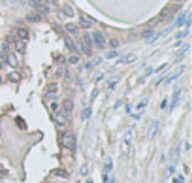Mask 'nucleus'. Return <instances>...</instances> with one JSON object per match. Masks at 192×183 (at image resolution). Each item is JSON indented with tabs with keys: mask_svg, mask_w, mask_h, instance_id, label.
I'll list each match as a JSON object with an SVG mask.
<instances>
[{
	"mask_svg": "<svg viewBox=\"0 0 192 183\" xmlns=\"http://www.w3.org/2000/svg\"><path fill=\"white\" fill-rule=\"evenodd\" d=\"M90 40H92V45H96V47H100V49H104L106 47V36H104V32L102 30H94L92 34H90Z\"/></svg>",
	"mask_w": 192,
	"mask_h": 183,
	"instance_id": "nucleus-1",
	"label": "nucleus"
},
{
	"mask_svg": "<svg viewBox=\"0 0 192 183\" xmlns=\"http://www.w3.org/2000/svg\"><path fill=\"white\" fill-rule=\"evenodd\" d=\"M132 132L128 130L126 134H124V138H123V142H121V151H123V155L124 157H130V153H132Z\"/></svg>",
	"mask_w": 192,
	"mask_h": 183,
	"instance_id": "nucleus-2",
	"label": "nucleus"
},
{
	"mask_svg": "<svg viewBox=\"0 0 192 183\" xmlns=\"http://www.w3.org/2000/svg\"><path fill=\"white\" fill-rule=\"evenodd\" d=\"M60 142H62L64 147H68V149H72V151L76 149V136H74V134H68V132L62 134V140H60Z\"/></svg>",
	"mask_w": 192,
	"mask_h": 183,
	"instance_id": "nucleus-3",
	"label": "nucleus"
},
{
	"mask_svg": "<svg viewBox=\"0 0 192 183\" xmlns=\"http://www.w3.org/2000/svg\"><path fill=\"white\" fill-rule=\"evenodd\" d=\"M30 4H32L40 13H47V10H49V8H47V2H45V0H30Z\"/></svg>",
	"mask_w": 192,
	"mask_h": 183,
	"instance_id": "nucleus-4",
	"label": "nucleus"
},
{
	"mask_svg": "<svg viewBox=\"0 0 192 183\" xmlns=\"http://www.w3.org/2000/svg\"><path fill=\"white\" fill-rule=\"evenodd\" d=\"M145 108H147V100H141V102L136 106V111L132 113V117H134V119H139V117H141V113L145 111Z\"/></svg>",
	"mask_w": 192,
	"mask_h": 183,
	"instance_id": "nucleus-5",
	"label": "nucleus"
},
{
	"mask_svg": "<svg viewBox=\"0 0 192 183\" xmlns=\"http://www.w3.org/2000/svg\"><path fill=\"white\" fill-rule=\"evenodd\" d=\"M92 49V40H90V34H83V51L89 55Z\"/></svg>",
	"mask_w": 192,
	"mask_h": 183,
	"instance_id": "nucleus-6",
	"label": "nucleus"
},
{
	"mask_svg": "<svg viewBox=\"0 0 192 183\" xmlns=\"http://www.w3.org/2000/svg\"><path fill=\"white\" fill-rule=\"evenodd\" d=\"M183 25H188V13L186 11L179 13L177 19H175V27H183Z\"/></svg>",
	"mask_w": 192,
	"mask_h": 183,
	"instance_id": "nucleus-7",
	"label": "nucleus"
},
{
	"mask_svg": "<svg viewBox=\"0 0 192 183\" xmlns=\"http://www.w3.org/2000/svg\"><path fill=\"white\" fill-rule=\"evenodd\" d=\"M156 130H158V121H151V125H149V128H147V138H149V140L155 138Z\"/></svg>",
	"mask_w": 192,
	"mask_h": 183,
	"instance_id": "nucleus-8",
	"label": "nucleus"
},
{
	"mask_svg": "<svg viewBox=\"0 0 192 183\" xmlns=\"http://www.w3.org/2000/svg\"><path fill=\"white\" fill-rule=\"evenodd\" d=\"M134 60H136V55L134 53H126L124 57H121L117 60V64H128V62H134Z\"/></svg>",
	"mask_w": 192,
	"mask_h": 183,
	"instance_id": "nucleus-9",
	"label": "nucleus"
},
{
	"mask_svg": "<svg viewBox=\"0 0 192 183\" xmlns=\"http://www.w3.org/2000/svg\"><path fill=\"white\" fill-rule=\"evenodd\" d=\"M81 27H83V29H90V27H94V19L89 17V15H83V17H81Z\"/></svg>",
	"mask_w": 192,
	"mask_h": 183,
	"instance_id": "nucleus-10",
	"label": "nucleus"
},
{
	"mask_svg": "<svg viewBox=\"0 0 192 183\" xmlns=\"http://www.w3.org/2000/svg\"><path fill=\"white\" fill-rule=\"evenodd\" d=\"M181 72H183V66L179 68V70H177V72H173V74H170V76H168L166 79H162V83L166 85V83H172V81H175V79H177V78L181 76Z\"/></svg>",
	"mask_w": 192,
	"mask_h": 183,
	"instance_id": "nucleus-11",
	"label": "nucleus"
},
{
	"mask_svg": "<svg viewBox=\"0 0 192 183\" xmlns=\"http://www.w3.org/2000/svg\"><path fill=\"white\" fill-rule=\"evenodd\" d=\"M62 13H64L66 17H74V15H76V10H74V6H72V4H64V6H62Z\"/></svg>",
	"mask_w": 192,
	"mask_h": 183,
	"instance_id": "nucleus-12",
	"label": "nucleus"
},
{
	"mask_svg": "<svg viewBox=\"0 0 192 183\" xmlns=\"http://www.w3.org/2000/svg\"><path fill=\"white\" fill-rule=\"evenodd\" d=\"M15 32H17V38H19V40H27V38H28V30H27L25 27H19Z\"/></svg>",
	"mask_w": 192,
	"mask_h": 183,
	"instance_id": "nucleus-13",
	"label": "nucleus"
},
{
	"mask_svg": "<svg viewBox=\"0 0 192 183\" xmlns=\"http://www.w3.org/2000/svg\"><path fill=\"white\" fill-rule=\"evenodd\" d=\"M25 45H27V43H25V40H19V38H17V40H15V51H17V53H23V51L27 49Z\"/></svg>",
	"mask_w": 192,
	"mask_h": 183,
	"instance_id": "nucleus-14",
	"label": "nucleus"
},
{
	"mask_svg": "<svg viewBox=\"0 0 192 183\" xmlns=\"http://www.w3.org/2000/svg\"><path fill=\"white\" fill-rule=\"evenodd\" d=\"M179 98H181V89H175V91H173V96H172V108L177 106Z\"/></svg>",
	"mask_w": 192,
	"mask_h": 183,
	"instance_id": "nucleus-15",
	"label": "nucleus"
},
{
	"mask_svg": "<svg viewBox=\"0 0 192 183\" xmlns=\"http://www.w3.org/2000/svg\"><path fill=\"white\" fill-rule=\"evenodd\" d=\"M106 45H109V47L117 49L119 45H121V42H119V38H109V40H106Z\"/></svg>",
	"mask_w": 192,
	"mask_h": 183,
	"instance_id": "nucleus-16",
	"label": "nucleus"
},
{
	"mask_svg": "<svg viewBox=\"0 0 192 183\" xmlns=\"http://www.w3.org/2000/svg\"><path fill=\"white\" fill-rule=\"evenodd\" d=\"M55 125H57V128H60V130L66 127V119L60 115V113H57V123H55Z\"/></svg>",
	"mask_w": 192,
	"mask_h": 183,
	"instance_id": "nucleus-17",
	"label": "nucleus"
},
{
	"mask_svg": "<svg viewBox=\"0 0 192 183\" xmlns=\"http://www.w3.org/2000/svg\"><path fill=\"white\" fill-rule=\"evenodd\" d=\"M111 170H113V161H111V158H107L106 164H104V176H109Z\"/></svg>",
	"mask_w": 192,
	"mask_h": 183,
	"instance_id": "nucleus-18",
	"label": "nucleus"
},
{
	"mask_svg": "<svg viewBox=\"0 0 192 183\" xmlns=\"http://www.w3.org/2000/svg\"><path fill=\"white\" fill-rule=\"evenodd\" d=\"M6 62H8L11 68H15V66H17V55H6Z\"/></svg>",
	"mask_w": 192,
	"mask_h": 183,
	"instance_id": "nucleus-19",
	"label": "nucleus"
},
{
	"mask_svg": "<svg viewBox=\"0 0 192 183\" xmlns=\"http://www.w3.org/2000/svg\"><path fill=\"white\" fill-rule=\"evenodd\" d=\"M72 109H74V104H72V100H66V102H64V115H70Z\"/></svg>",
	"mask_w": 192,
	"mask_h": 183,
	"instance_id": "nucleus-20",
	"label": "nucleus"
},
{
	"mask_svg": "<svg viewBox=\"0 0 192 183\" xmlns=\"http://www.w3.org/2000/svg\"><path fill=\"white\" fill-rule=\"evenodd\" d=\"M66 32H70V34H77V25H74V23H68V25H66Z\"/></svg>",
	"mask_w": 192,
	"mask_h": 183,
	"instance_id": "nucleus-21",
	"label": "nucleus"
},
{
	"mask_svg": "<svg viewBox=\"0 0 192 183\" xmlns=\"http://www.w3.org/2000/svg\"><path fill=\"white\" fill-rule=\"evenodd\" d=\"M141 36H143V38H145V40H149V42H151V40H155V38H156V34H155V32H153V30H145V32H143V34H141Z\"/></svg>",
	"mask_w": 192,
	"mask_h": 183,
	"instance_id": "nucleus-22",
	"label": "nucleus"
},
{
	"mask_svg": "<svg viewBox=\"0 0 192 183\" xmlns=\"http://www.w3.org/2000/svg\"><path fill=\"white\" fill-rule=\"evenodd\" d=\"M66 47H68V49H70L72 53H76V49H77V47H76V43H74V42H72L70 38H66Z\"/></svg>",
	"mask_w": 192,
	"mask_h": 183,
	"instance_id": "nucleus-23",
	"label": "nucleus"
},
{
	"mask_svg": "<svg viewBox=\"0 0 192 183\" xmlns=\"http://www.w3.org/2000/svg\"><path fill=\"white\" fill-rule=\"evenodd\" d=\"M68 62H70V64H79V55H77V53H74V55H70Z\"/></svg>",
	"mask_w": 192,
	"mask_h": 183,
	"instance_id": "nucleus-24",
	"label": "nucleus"
},
{
	"mask_svg": "<svg viewBox=\"0 0 192 183\" xmlns=\"http://www.w3.org/2000/svg\"><path fill=\"white\" fill-rule=\"evenodd\" d=\"M8 79H10V81H19V74H17V72H10V74H8Z\"/></svg>",
	"mask_w": 192,
	"mask_h": 183,
	"instance_id": "nucleus-25",
	"label": "nucleus"
},
{
	"mask_svg": "<svg viewBox=\"0 0 192 183\" xmlns=\"http://www.w3.org/2000/svg\"><path fill=\"white\" fill-rule=\"evenodd\" d=\"M10 49H11V47H10V38H8V40L2 43V53H8Z\"/></svg>",
	"mask_w": 192,
	"mask_h": 183,
	"instance_id": "nucleus-26",
	"label": "nucleus"
},
{
	"mask_svg": "<svg viewBox=\"0 0 192 183\" xmlns=\"http://www.w3.org/2000/svg\"><path fill=\"white\" fill-rule=\"evenodd\" d=\"M106 57H107V59H115V57H117V49H111V51H107V53H106Z\"/></svg>",
	"mask_w": 192,
	"mask_h": 183,
	"instance_id": "nucleus-27",
	"label": "nucleus"
},
{
	"mask_svg": "<svg viewBox=\"0 0 192 183\" xmlns=\"http://www.w3.org/2000/svg\"><path fill=\"white\" fill-rule=\"evenodd\" d=\"M81 117H83V119H89V117H90V108H85V109H83V115H81Z\"/></svg>",
	"mask_w": 192,
	"mask_h": 183,
	"instance_id": "nucleus-28",
	"label": "nucleus"
},
{
	"mask_svg": "<svg viewBox=\"0 0 192 183\" xmlns=\"http://www.w3.org/2000/svg\"><path fill=\"white\" fill-rule=\"evenodd\" d=\"M49 108H51V111H53V113H59V104H57V102H51V106H49Z\"/></svg>",
	"mask_w": 192,
	"mask_h": 183,
	"instance_id": "nucleus-29",
	"label": "nucleus"
},
{
	"mask_svg": "<svg viewBox=\"0 0 192 183\" xmlns=\"http://www.w3.org/2000/svg\"><path fill=\"white\" fill-rule=\"evenodd\" d=\"M186 34H188V29H183V30H181V32H179V34H177V38H179V40H181V38H185V36H186Z\"/></svg>",
	"mask_w": 192,
	"mask_h": 183,
	"instance_id": "nucleus-30",
	"label": "nucleus"
},
{
	"mask_svg": "<svg viewBox=\"0 0 192 183\" xmlns=\"http://www.w3.org/2000/svg\"><path fill=\"white\" fill-rule=\"evenodd\" d=\"M87 174H89V166L83 164V166H81V176H87Z\"/></svg>",
	"mask_w": 192,
	"mask_h": 183,
	"instance_id": "nucleus-31",
	"label": "nucleus"
},
{
	"mask_svg": "<svg viewBox=\"0 0 192 183\" xmlns=\"http://www.w3.org/2000/svg\"><path fill=\"white\" fill-rule=\"evenodd\" d=\"M183 181H185L183 176H175V177H173V183H183Z\"/></svg>",
	"mask_w": 192,
	"mask_h": 183,
	"instance_id": "nucleus-32",
	"label": "nucleus"
},
{
	"mask_svg": "<svg viewBox=\"0 0 192 183\" xmlns=\"http://www.w3.org/2000/svg\"><path fill=\"white\" fill-rule=\"evenodd\" d=\"M28 19H30V21H32V23H36V21H38V19H40V15H30V17H28Z\"/></svg>",
	"mask_w": 192,
	"mask_h": 183,
	"instance_id": "nucleus-33",
	"label": "nucleus"
},
{
	"mask_svg": "<svg viewBox=\"0 0 192 183\" xmlns=\"http://www.w3.org/2000/svg\"><path fill=\"white\" fill-rule=\"evenodd\" d=\"M166 106H168V100H162L160 102V109H166Z\"/></svg>",
	"mask_w": 192,
	"mask_h": 183,
	"instance_id": "nucleus-34",
	"label": "nucleus"
},
{
	"mask_svg": "<svg viewBox=\"0 0 192 183\" xmlns=\"http://www.w3.org/2000/svg\"><path fill=\"white\" fill-rule=\"evenodd\" d=\"M175 2H179V4H181V2H186V0H175Z\"/></svg>",
	"mask_w": 192,
	"mask_h": 183,
	"instance_id": "nucleus-35",
	"label": "nucleus"
},
{
	"mask_svg": "<svg viewBox=\"0 0 192 183\" xmlns=\"http://www.w3.org/2000/svg\"><path fill=\"white\" fill-rule=\"evenodd\" d=\"M87 183H92V181H90V179H87Z\"/></svg>",
	"mask_w": 192,
	"mask_h": 183,
	"instance_id": "nucleus-36",
	"label": "nucleus"
},
{
	"mask_svg": "<svg viewBox=\"0 0 192 183\" xmlns=\"http://www.w3.org/2000/svg\"><path fill=\"white\" fill-rule=\"evenodd\" d=\"M0 83H2V76H0Z\"/></svg>",
	"mask_w": 192,
	"mask_h": 183,
	"instance_id": "nucleus-37",
	"label": "nucleus"
}]
</instances>
